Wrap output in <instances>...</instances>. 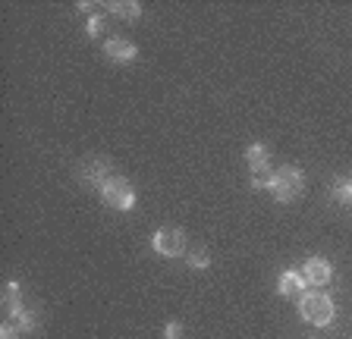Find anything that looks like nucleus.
I'll use <instances>...</instances> for the list:
<instances>
[{"instance_id":"nucleus-8","label":"nucleus","mask_w":352,"mask_h":339,"mask_svg":"<svg viewBox=\"0 0 352 339\" xmlns=\"http://www.w3.org/2000/svg\"><path fill=\"white\" fill-rule=\"evenodd\" d=\"M104 54H107L113 63H132V60L139 57V47L126 41V38H107L104 41Z\"/></svg>"},{"instance_id":"nucleus-9","label":"nucleus","mask_w":352,"mask_h":339,"mask_svg":"<svg viewBox=\"0 0 352 339\" xmlns=\"http://www.w3.org/2000/svg\"><path fill=\"white\" fill-rule=\"evenodd\" d=\"M277 292L283 299H302L305 295V280H302L299 270H283L277 280Z\"/></svg>"},{"instance_id":"nucleus-6","label":"nucleus","mask_w":352,"mask_h":339,"mask_svg":"<svg viewBox=\"0 0 352 339\" xmlns=\"http://www.w3.org/2000/svg\"><path fill=\"white\" fill-rule=\"evenodd\" d=\"M110 176H113V173H110L107 157H88L85 163H79V179L82 183H88L91 189H101Z\"/></svg>"},{"instance_id":"nucleus-7","label":"nucleus","mask_w":352,"mask_h":339,"mask_svg":"<svg viewBox=\"0 0 352 339\" xmlns=\"http://www.w3.org/2000/svg\"><path fill=\"white\" fill-rule=\"evenodd\" d=\"M245 163H249L252 176H271V148L261 145V141H255V145L245 148Z\"/></svg>"},{"instance_id":"nucleus-10","label":"nucleus","mask_w":352,"mask_h":339,"mask_svg":"<svg viewBox=\"0 0 352 339\" xmlns=\"http://www.w3.org/2000/svg\"><path fill=\"white\" fill-rule=\"evenodd\" d=\"M0 302H3V314L13 320L16 314H19L25 305H22V289H19V283L16 280H10L7 286H3V295H0Z\"/></svg>"},{"instance_id":"nucleus-14","label":"nucleus","mask_w":352,"mask_h":339,"mask_svg":"<svg viewBox=\"0 0 352 339\" xmlns=\"http://www.w3.org/2000/svg\"><path fill=\"white\" fill-rule=\"evenodd\" d=\"M189 267H195V270H208V267H211V255H208V251H192Z\"/></svg>"},{"instance_id":"nucleus-16","label":"nucleus","mask_w":352,"mask_h":339,"mask_svg":"<svg viewBox=\"0 0 352 339\" xmlns=\"http://www.w3.org/2000/svg\"><path fill=\"white\" fill-rule=\"evenodd\" d=\"M101 29H104V13H95L91 19H88V35L98 38L101 35Z\"/></svg>"},{"instance_id":"nucleus-3","label":"nucleus","mask_w":352,"mask_h":339,"mask_svg":"<svg viewBox=\"0 0 352 339\" xmlns=\"http://www.w3.org/2000/svg\"><path fill=\"white\" fill-rule=\"evenodd\" d=\"M98 195H101V201L107 207H113V211H132V207H135V189H132L129 179L117 176V173L98 189Z\"/></svg>"},{"instance_id":"nucleus-5","label":"nucleus","mask_w":352,"mask_h":339,"mask_svg":"<svg viewBox=\"0 0 352 339\" xmlns=\"http://www.w3.org/2000/svg\"><path fill=\"white\" fill-rule=\"evenodd\" d=\"M305 286H327L333 280V264L327 258H305V264L299 267Z\"/></svg>"},{"instance_id":"nucleus-17","label":"nucleus","mask_w":352,"mask_h":339,"mask_svg":"<svg viewBox=\"0 0 352 339\" xmlns=\"http://www.w3.org/2000/svg\"><path fill=\"white\" fill-rule=\"evenodd\" d=\"M164 339H183V324H179V320H170V324L164 327Z\"/></svg>"},{"instance_id":"nucleus-11","label":"nucleus","mask_w":352,"mask_h":339,"mask_svg":"<svg viewBox=\"0 0 352 339\" xmlns=\"http://www.w3.org/2000/svg\"><path fill=\"white\" fill-rule=\"evenodd\" d=\"M110 13H117L120 19H129V23H135L142 16V3H135V0H117V3H110Z\"/></svg>"},{"instance_id":"nucleus-15","label":"nucleus","mask_w":352,"mask_h":339,"mask_svg":"<svg viewBox=\"0 0 352 339\" xmlns=\"http://www.w3.org/2000/svg\"><path fill=\"white\" fill-rule=\"evenodd\" d=\"M22 336V330L16 327V320H3L0 324V339H19Z\"/></svg>"},{"instance_id":"nucleus-4","label":"nucleus","mask_w":352,"mask_h":339,"mask_svg":"<svg viewBox=\"0 0 352 339\" xmlns=\"http://www.w3.org/2000/svg\"><path fill=\"white\" fill-rule=\"evenodd\" d=\"M151 248L161 255V258H179L186 251V233L179 226H161L151 236Z\"/></svg>"},{"instance_id":"nucleus-1","label":"nucleus","mask_w":352,"mask_h":339,"mask_svg":"<svg viewBox=\"0 0 352 339\" xmlns=\"http://www.w3.org/2000/svg\"><path fill=\"white\" fill-rule=\"evenodd\" d=\"M267 192L274 195V198L280 201V204H289V201H296L302 192H305V176H302L299 167H280L271 173V183H267Z\"/></svg>"},{"instance_id":"nucleus-12","label":"nucleus","mask_w":352,"mask_h":339,"mask_svg":"<svg viewBox=\"0 0 352 339\" xmlns=\"http://www.w3.org/2000/svg\"><path fill=\"white\" fill-rule=\"evenodd\" d=\"M330 195H333V201L343 207H352V179H337L333 183V189H330Z\"/></svg>"},{"instance_id":"nucleus-13","label":"nucleus","mask_w":352,"mask_h":339,"mask_svg":"<svg viewBox=\"0 0 352 339\" xmlns=\"http://www.w3.org/2000/svg\"><path fill=\"white\" fill-rule=\"evenodd\" d=\"M16 320V327H19L22 333H38V314L35 311H29V308H22L19 314L13 317Z\"/></svg>"},{"instance_id":"nucleus-2","label":"nucleus","mask_w":352,"mask_h":339,"mask_svg":"<svg viewBox=\"0 0 352 339\" xmlns=\"http://www.w3.org/2000/svg\"><path fill=\"white\" fill-rule=\"evenodd\" d=\"M299 314L311 327H327L337 317V305H333V299L327 292H305L299 299Z\"/></svg>"}]
</instances>
